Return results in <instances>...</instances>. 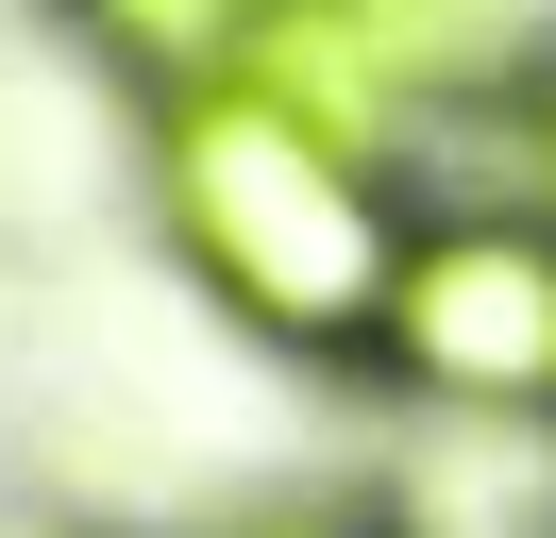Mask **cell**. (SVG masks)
<instances>
[{
  "instance_id": "obj_1",
  "label": "cell",
  "mask_w": 556,
  "mask_h": 538,
  "mask_svg": "<svg viewBox=\"0 0 556 538\" xmlns=\"http://www.w3.org/2000/svg\"><path fill=\"white\" fill-rule=\"evenodd\" d=\"M136 185H152V235L169 269L287 370H338L371 354V303L405 269V219L421 185L354 134L287 118L270 85H186V101H136Z\"/></svg>"
},
{
  "instance_id": "obj_2",
  "label": "cell",
  "mask_w": 556,
  "mask_h": 538,
  "mask_svg": "<svg viewBox=\"0 0 556 538\" xmlns=\"http://www.w3.org/2000/svg\"><path fill=\"white\" fill-rule=\"evenodd\" d=\"M354 387L421 404V421H556V219H506V202H439L421 185Z\"/></svg>"
},
{
  "instance_id": "obj_3",
  "label": "cell",
  "mask_w": 556,
  "mask_h": 538,
  "mask_svg": "<svg viewBox=\"0 0 556 538\" xmlns=\"http://www.w3.org/2000/svg\"><path fill=\"white\" fill-rule=\"evenodd\" d=\"M338 34L388 67L405 134H439V118H472V101L556 67V0H338Z\"/></svg>"
},
{
  "instance_id": "obj_4",
  "label": "cell",
  "mask_w": 556,
  "mask_h": 538,
  "mask_svg": "<svg viewBox=\"0 0 556 538\" xmlns=\"http://www.w3.org/2000/svg\"><path fill=\"white\" fill-rule=\"evenodd\" d=\"M270 17H287V0H68L85 67H102L118 101H186V85H237Z\"/></svg>"
},
{
  "instance_id": "obj_5",
  "label": "cell",
  "mask_w": 556,
  "mask_h": 538,
  "mask_svg": "<svg viewBox=\"0 0 556 538\" xmlns=\"http://www.w3.org/2000/svg\"><path fill=\"white\" fill-rule=\"evenodd\" d=\"M421 152H439V202L556 219V67H540V85H506V101H472V118H439Z\"/></svg>"
},
{
  "instance_id": "obj_6",
  "label": "cell",
  "mask_w": 556,
  "mask_h": 538,
  "mask_svg": "<svg viewBox=\"0 0 556 538\" xmlns=\"http://www.w3.org/2000/svg\"><path fill=\"white\" fill-rule=\"evenodd\" d=\"M203 538H421L405 488H270V504H219Z\"/></svg>"
},
{
  "instance_id": "obj_7",
  "label": "cell",
  "mask_w": 556,
  "mask_h": 538,
  "mask_svg": "<svg viewBox=\"0 0 556 538\" xmlns=\"http://www.w3.org/2000/svg\"><path fill=\"white\" fill-rule=\"evenodd\" d=\"M0 538H102V522H68V504H0Z\"/></svg>"
},
{
  "instance_id": "obj_8",
  "label": "cell",
  "mask_w": 556,
  "mask_h": 538,
  "mask_svg": "<svg viewBox=\"0 0 556 538\" xmlns=\"http://www.w3.org/2000/svg\"><path fill=\"white\" fill-rule=\"evenodd\" d=\"M522 538H556V522H522Z\"/></svg>"
}]
</instances>
